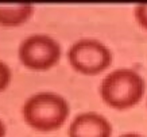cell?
Returning <instances> with one entry per match:
<instances>
[{"mask_svg": "<svg viewBox=\"0 0 147 137\" xmlns=\"http://www.w3.org/2000/svg\"><path fill=\"white\" fill-rule=\"evenodd\" d=\"M146 90L144 79L129 68L113 69L101 80L100 95L108 106L124 110L138 105Z\"/></svg>", "mask_w": 147, "mask_h": 137, "instance_id": "1", "label": "cell"}, {"mask_svg": "<svg viewBox=\"0 0 147 137\" xmlns=\"http://www.w3.org/2000/svg\"><path fill=\"white\" fill-rule=\"evenodd\" d=\"M69 110V103L63 97L54 92H38L24 102L22 114L31 128L49 132L62 126Z\"/></svg>", "mask_w": 147, "mask_h": 137, "instance_id": "2", "label": "cell"}, {"mask_svg": "<svg viewBox=\"0 0 147 137\" xmlns=\"http://www.w3.org/2000/svg\"><path fill=\"white\" fill-rule=\"evenodd\" d=\"M134 15L138 25L147 30V4H138L134 8Z\"/></svg>", "mask_w": 147, "mask_h": 137, "instance_id": "7", "label": "cell"}, {"mask_svg": "<svg viewBox=\"0 0 147 137\" xmlns=\"http://www.w3.org/2000/svg\"><path fill=\"white\" fill-rule=\"evenodd\" d=\"M4 134H5V125H4V122L0 119V137H4Z\"/></svg>", "mask_w": 147, "mask_h": 137, "instance_id": "10", "label": "cell"}, {"mask_svg": "<svg viewBox=\"0 0 147 137\" xmlns=\"http://www.w3.org/2000/svg\"><path fill=\"white\" fill-rule=\"evenodd\" d=\"M70 65L84 75H97L112 62V53L107 45L96 38H81L67 52Z\"/></svg>", "mask_w": 147, "mask_h": 137, "instance_id": "3", "label": "cell"}, {"mask_svg": "<svg viewBox=\"0 0 147 137\" xmlns=\"http://www.w3.org/2000/svg\"><path fill=\"white\" fill-rule=\"evenodd\" d=\"M119 137H144V136H142V134H139V133H124V134H121V136H119Z\"/></svg>", "mask_w": 147, "mask_h": 137, "instance_id": "9", "label": "cell"}, {"mask_svg": "<svg viewBox=\"0 0 147 137\" xmlns=\"http://www.w3.org/2000/svg\"><path fill=\"white\" fill-rule=\"evenodd\" d=\"M111 122L96 111L80 113L69 125V137H111Z\"/></svg>", "mask_w": 147, "mask_h": 137, "instance_id": "5", "label": "cell"}, {"mask_svg": "<svg viewBox=\"0 0 147 137\" xmlns=\"http://www.w3.org/2000/svg\"><path fill=\"white\" fill-rule=\"evenodd\" d=\"M11 82V69L5 62L0 61V92L7 88Z\"/></svg>", "mask_w": 147, "mask_h": 137, "instance_id": "8", "label": "cell"}, {"mask_svg": "<svg viewBox=\"0 0 147 137\" xmlns=\"http://www.w3.org/2000/svg\"><path fill=\"white\" fill-rule=\"evenodd\" d=\"M34 10L32 4H0V25L5 27L19 26L30 19Z\"/></svg>", "mask_w": 147, "mask_h": 137, "instance_id": "6", "label": "cell"}, {"mask_svg": "<svg viewBox=\"0 0 147 137\" xmlns=\"http://www.w3.org/2000/svg\"><path fill=\"white\" fill-rule=\"evenodd\" d=\"M19 60L24 66L34 71H46L54 66L61 57V46L46 34H32L20 42Z\"/></svg>", "mask_w": 147, "mask_h": 137, "instance_id": "4", "label": "cell"}]
</instances>
